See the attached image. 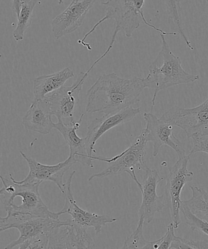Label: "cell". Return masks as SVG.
Masks as SVG:
<instances>
[{
    "label": "cell",
    "mask_w": 208,
    "mask_h": 249,
    "mask_svg": "<svg viewBox=\"0 0 208 249\" xmlns=\"http://www.w3.org/2000/svg\"><path fill=\"white\" fill-rule=\"evenodd\" d=\"M21 2V0H13V8L14 11L15 12L17 18H18L19 14H20Z\"/></svg>",
    "instance_id": "cell-28"
},
{
    "label": "cell",
    "mask_w": 208,
    "mask_h": 249,
    "mask_svg": "<svg viewBox=\"0 0 208 249\" xmlns=\"http://www.w3.org/2000/svg\"><path fill=\"white\" fill-rule=\"evenodd\" d=\"M38 1V0H21L18 25L13 32V37L17 42L23 40L25 31L32 22L34 9Z\"/></svg>",
    "instance_id": "cell-21"
},
{
    "label": "cell",
    "mask_w": 208,
    "mask_h": 249,
    "mask_svg": "<svg viewBox=\"0 0 208 249\" xmlns=\"http://www.w3.org/2000/svg\"><path fill=\"white\" fill-rule=\"evenodd\" d=\"M59 219L46 218L31 214L8 213L0 218V231L11 229H18L20 236L5 249H19L23 244L42 235L50 236L56 227L62 223Z\"/></svg>",
    "instance_id": "cell-6"
},
{
    "label": "cell",
    "mask_w": 208,
    "mask_h": 249,
    "mask_svg": "<svg viewBox=\"0 0 208 249\" xmlns=\"http://www.w3.org/2000/svg\"><path fill=\"white\" fill-rule=\"evenodd\" d=\"M160 119L181 128L189 139L195 135H208V98L195 107H171L161 116Z\"/></svg>",
    "instance_id": "cell-8"
},
{
    "label": "cell",
    "mask_w": 208,
    "mask_h": 249,
    "mask_svg": "<svg viewBox=\"0 0 208 249\" xmlns=\"http://www.w3.org/2000/svg\"><path fill=\"white\" fill-rule=\"evenodd\" d=\"M167 13L169 18L173 21L179 35L185 40L186 45L191 50H193V46L183 30L182 21L180 16V0H166Z\"/></svg>",
    "instance_id": "cell-23"
},
{
    "label": "cell",
    "mask_w": 208,
    "mask_h": 249,
    "mask_svg": "<svg viewBox=\"0 0 208 249\" xmlns=\"http://www.w3.org/2000/svg\"><path fill=\"white\" fill-rule=\"evenodd\" d=\"M111 50V48H108L103 55L89 68L88 71L81 72L73 85L70 87L62 86L46 96L45 98L50 103L53 115L57 117L58 122L66 125H71L76 122L74 119V113L79 101L82 87L88 77L89 72L101 59L108 55Z\"/></svg>",
    "instance_id": "cell-7"
},
{
    "label": "cell",
    "mask_w": 208,
    "mask_h": 249,
    "mask_svg": "<svg viewBox=\"0 0 208 249\" xmlns=\"http://www.w3.org/2000/svg\"><path fill=\"white\" fill-rule=\"evenodd\" d=\"M74 76V72L69 67L55 72L38 77L34 81V98L42 100L53 91L64 86L68 79Z\"/></svg>",
    "instance_id": "cell-19"
},
{
    "label": "cell",
    "mask_w": 208,
    "mask_h": 249,
    "mask_svg": "<svg viewBox=\"0 0 208 249\" xmlns=\"http://www.w3.org/2000/svg\"><path fill=\"white\" fill-rule=\"evenodd\" d=\"M190 156L179 159L173 166L169 168L165 187L166 205L170 209L171 220L175 229L181 224L180 216L181 194L186 183L192 181L194 174L189 171L188 164Z\"/></svg>",
    "instance_id": "cell-9"
},
{
    "label": "cell",
    "mask_w": 208,
    "mask_h": 249,
    "mask_svg": "<svg viewBox=\"0 0 208 249\" xmlns=\"http://www.w3.org/2000/svg\"><path fill=\"white\" fill-rule=\"evenodd\" d=\"M95 243L88 228L68 219L53 230L48 249H94Z\"/></svg>",
    "instance_id": "cell-11"
},
{
    "label": "cell",
    "mask_w": 208,
    "mask_h": 249,
    "mask_svg": "<svg viewBox=\"0 0 208 249\" xmlns=\"http://www.w3.org/2000/svg\"><path fill=\"white\" fill-rule=\"evenodd\" d=\"M190 189L192 197L189 200H182L181 204L187 207L195 216L208 222V193L197 187H190Z\"/></svg>",
    "instance_id": "cell-20"
},
{
    "label": "cell",
    "mask_w": 208,
    "mask_h": 249,
    "mask_svg": "<svg viewBox=\"0 0 208 249\" xmlns=\"http://www.w3.org/2000/svg\"><path fill=\"white\" fill-rule=\"evenodd\" d=\"M139 218L137 228L125 239L122 249H153V241H148L144 238L143 227L145 219L143 217H139Z\"/></svg>",
    "instance_id": "cell-22"
},
{
    "label": "cell",
    "mask_w": 208,
    "mask_h": 249,
    "mask_svg": "<svg viewBox=\"0 0 208 249\" xmlns=\"http://www.w3.org/2000/svg\"><path fill=\"white\" fill-rule=\"evenodd\" d=\"M102 4L106 8L105 16L84 36L83 39L78 41L79 43L85 46L89 50H91L92 48L84 41L101 23L109 19L115 20V29L113 34L117 36L120 31H123L126 37H132L133 33L139 27L142 22L153 28L154 31H158L161 35L176 36L175 33H167L151 25L146 20L143 11L145 0H106L105 2H103Z\"/></svg>",
    "instance_id": "cell-4"
},
{
    "label": "cell",
    "mask_w": 208,
    "mask_h": 249,
    "mask_svg": "<svg viewBox=\"0 0 208 249\" xmlns=\"http://www.w3.org/2000/svg\"><path fill=\"white\" fill-rule=\"evenodd\" d=\"M161 49L149 67V74L146 77L149 88L154 90L151 110L159 91L180 84L192 83L200 78L198 75L188 73L183 69L180 57L171 52L165 36L161 35Z\"/></svg>",
    "instance_id": "cell-3"
},
{
    "label": "cell",
    "mask_w": 208,
    "mask_h": 249,
    "mask_svg": "<svg viewBox=\"0 0 208 249\" xmlns=\"http://www.w3.org/2000/svg\"><path fill=\"white\" fill-rule=\"evenodd\" d=\"M206 1H207L208 2V0H206Z\"/></svg>",
    "instance_id": "cell-30"
},
{
    "label": "cell",
    "mask_w": 208,
    "mask_h": 249,
    "mask_svg": "<svg viewBox=\"0 0 208 249\" xmlns=\"http://www.w3.org/2000/svg\"><path fill=\"white\" fill-rule=\"evenodd\" d=\"M147 142H148L146 139V133L142 130L141 134L136 137L132 144L118 156L111 159L94 156V160L106 162L110 163V165L101 172L91 176L88 181H91L95 178H105L127 173L141 190L142 183L138 180L135 170L145 171L148 168L146 160Z\"/></svg>",
    "instance_id": "cell-5"
},
{
    "label": "cell",
    "mask_w": 208,
    "mask_h": 249,
    "mask_svg": "<svg viewBox=\"0 0 208 249\" xmlns=\"http://www.w3.org/2000/svg\"><path fill=\"white\" fill-rule=\"evenodd\" d=\"M52 115L50 103L45 98L34 100L23 118L22 124L30 131L47 135L54 129L55 123L52 120Z\"/></svg>",
    "instance_id": "cell-18"
},
{
    "label": "cell",
    "mask_w": 208,
    "mask_h": 249,
    "mask_svg": "<svg viewBox=\"0 0 208 249\" xmlns=\"http://www.w3.org/2000/svg\"><path fill=\"white\" fill-rule=\"evenodd\" d=\"M84 116L83 113L78 121L71 125L64 124L58 122L55 123L54 129L61 134L69 146L70 156L73 157L77 163L94 168V156L89 151L86 138H80L76 134V130L81 126Z\"/></svg>",
    "instance_id": "cell-17"
},
{
    "label": "cell",
    "mask_w": 208,
    "mask_h": 249,
    "mask_svg": "<svg viewBox=\"0 0 208 249\" xmlns=\"http://www.w3.org/2000/svg\"><path fill=\"white\" fill-rule=\"evenodd\" d=\"M20 154L27 162L30 168L28 176L23 180L20 181V182H42L43 181H51L57 186L62 193L64 192L65 183L62 182L63 176L67 170L77 163L73 157L69 156L65 161L55 165H47L26 156L23 152L21 151Z\"/></svg>",
    "instance_id": "cell-13"
},
{
    "label": "cell",
    "mask_w": 208,
    "mask_h": 249,
    "mask_svg": "<svg viewBox=\"0 0 208 249\" xmlns=\"http://www.w3.org/2000/svg\"><path fill=\"white\" fill-rule=\"evenodd\" d=\"M175 227L173 223H170L168 226V231L162 237L161 243L159 246V249H170L171 243H173L174 239L175 238Z\"/></svg>",
    "instance_id": "cell-26"
},
{
    "label": "cell",
    "mask_w": 208,
    "mask_h": 249,
    "mask_svg": "<svg viewBox=\"0 0 208 249\" xmlns=\"http://www.w3.org/2000/svg\"><path fill=\"white\" fill-rule=\"evenodd\" d=\"M180 212L183 214L186 224L190 227L193 231L202 232L208 236V222L195 216L187 207L181 204Z\"/></svg>",
    "instance_id": "cell-24"
},
{
    "label": "cell",
    "mask_w": 208,
    "mask_h": 249,
    "mask_svg": "<svg viewBox=\"0 0 208 249\" xmlns=\"http://www.w3.org/2000/svg\"><path fill=\"white\" fill-rule=\"evenodd\" d=\"M144 118L146 127L143 130L146 133L147 142H152L153 144L152 156L156 157L158 156L159 150L164 145L173 149L179 159L187 156L183 144L174 134V125L164 122L151 113H145Z\"/></svg>",
    "instance_id": "cell-10"
},
{
    "label": "cell",
    "mask_w": 208,
    "mask_h": 249,
    "mask_svg": "<svg viewBox=\"0 0 208 249\" xmlns=\"http://www.w3.org/2000/svg\"><path fill=\"white\" fill-rule=\"evenodd\" d=\"M3 187L0 198L4 210L8 213L33 215L46 218L59 219L61 212H51L43 202L38 188L41 182L21 183L10 175V178L0 176Z\"/></svg>",
    "instance_id": "cell-2"
},
{
    "label": "cell",
    "mask_w": 208,
    "mask_h": 249,
    "mask_svg": "<svg viewBox=\"0 0 208 249\" xmlns=\"http://www.w3.org/2000/svg\"><path fill=\"white\" fill-rule=\"evenodd\" d=\"M185 243L187 244L189 249H208V239L203 241L187 240L185 239Z\"/></svg>",
    "instance_id": "cell-27"
},
{
    "label": "cell",
    "mask_w": 208,
    "mask_h": 249,
    "mask_svg": "<svg viewBox=\"0 0 208 249\" xmlns=\"http://www.w3.org/2000/svg\"><path fill=\"white\" fill-rule=\"evenodd\" d=\"M190 139L193 146L189 156L190 157L200 152L208 154V135H195L190 138Z\"/></svg>",
    "instance_id": "cell-25"
},
{
    "label": "cell",
    "mask_w": 208,
    "mask_h": 249,
    "mask_svg": "<svg viewBox=\"0 0 208 249\" xmlns=\"http://www.w3.org/2000/svg\"><path fill=\"white\" fill-rule=\"evenodd\" d=\"M141 192L142 201L139 210V217H143L147 223L153 221L156 213L162 211L166 205L165 195H157V187L163 178L159 176L158 171L147 168L146 171Z\"/></svg>",
    "instance_id": "cell-15"
},
{
    "label": "cell",
    "mask_w": 208,
    "mask_h": 249,
    "mask_svg": "<svg viewBox=\"0 0 208 249\" xmlns=\"http://www.w3.org/2000/svg\"><path fill=\"white\" fill-rule=\"evenodd\" d=\"M140 113V108L131 107L113 114H105L102 117L93 120L89 125L85 137L91 153H96L94 146L106 132L118 125L130 122Z\"/></svg>",
    "instance_id": "cell-16"
},
{
    "label": "cell",
    "mask_w": 208,
    "mask_h": 249,
    "mask_svg": "<svg viewBox=\"0 0 208 249\" xmlns=\"http://www.w3.org/2000/svg\"><path fill=\"white\" fill-rule=\"evenodd\" d=\"M149 88L146 78H122L114 72L101 76L87 92L86 112L113 114L140 101V96Z\"/></svg>",
    "instance_id": "cell-1"
},
{
    "label": "cell",
    "mask_w": 208,
    "mask_h": 249,
    "mask_svg": "<svg viewBox=\"0 0 208 249\" xmlns=\"http://www.w3.org/2000/svg\"><path fill=\"white\" fill-rule=\"evenodd\" d=\"M96 1L72 0L65 11L52 21V31L55 37L59 39L78 30Z\"/></svg>",
    "instance_id": "cell-14"
},
{
    "label": "cell",
    "mask_w": 208,
    "mask_h": 249,
    "mask_svg": "<svg viewBox=\"0 0 208 249\" xmlns=\"http://www.w3.org/2000/svg\"><path fill=\"white\" fill-rule=\"evenodd\" d=\"M58 3H59V5H61L63 3H64V0H57Z\"/></svg>",
    "instance_id": "cell-29"
},
{
    "label": "cell",
    "mask_w": 208,
    "mask_h": 249,
    "mask_svg": "<svg viewBox=\"0 0 208 249\" xmlns=\"http://www.w3.org/2000/svg\"><path fill=\"white\" fill-rule=\"evenodd\" d=\"M76 171H73L65 183L64 192L62 194L65 197L64 208L60 210L62 214L71 215L72 219L77 224L89 228L93 227L95 230L96 234L100 233L103 227L108 224H112L117 221V219L107 216V215H99L82 209L76 204L74 199L72 191V178L76 175Z\"/></svg>",
    "instance_id": "cell-12"
}]
</instances>
